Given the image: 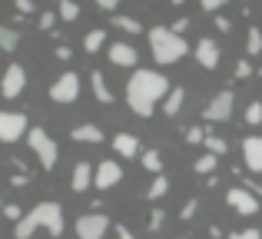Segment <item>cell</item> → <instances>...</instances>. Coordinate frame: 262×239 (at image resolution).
<instances>
[{
    "mask_svg": "<svg viewBox=\"0 0 262 239\" xmlns=\"http://www.w3.org/2000/svg\"><path fill=\"white\" fill-rule=\"evenodd\" d=\"M169 93V80L156 70H133L126 80V103L136 117H153V110Z\"/></svg>",
    "mask_w": 262,
    "mask_h": 239,
    "instance_id": "cell-1",
    "label": "cell"
},
{
    "mask_svg": "<svg viewBox=\"0 0 262 239\" xmlns=\"http://www.w3.org/2000/svg\"><path fill=\"white\" fill-rule=\"evenodd\" d=\"M37 229H47L50 236H63V206L57 200H43L13 223V239H30Z\"/></svg>",
    "mask_w": 262,
    "mask_h": 239,
    "instance_id": "cell-2",
    "label": "cell"
},
{
    "mask_svg": "<svg viewBox=\"0 0 262 239\" xmlns=\"http://www.w3.org/2000/svg\"><path fill=\"white\" fill-rule=\"evenodd\" d=\"M149 50H153V60L156 63H176L189 53V44H186L179 33H173L169 27H153L149 30Z\"/></svg>",
    "mask_w": 262,
    "mask_h": 239,
    "instance_id": "cell-3",
    "label": "cell"
},
{
    "mask_svg": "<svg viewBox=\"0 0 262 239\" xmlns=\"http://www.w3.org/2000/svg\"><path fill=\"white\" fill-rule=\"evenodd\" d=\"M27 143H30V149L37 153V160H40V166H43V169H53V166H57L60 146H57V140H53L47 129L30 126V129H27Z\"/></svg>",
    "mask_w": 262,
    "mask_h": 239,
    "instance_id": "cell-4",
    "label": "cell"
},
{
    "mask_svg": "<svg viewBox=\"0 0 262 239\" xmlns=\"http://www.w3.org/2000/svg\"><path fill=\"white\" fill-rule=\"evenodd\" d=\"M232 106H236V93L219 90L216 97L203 106V117H206V123H226V120H232Z\"/></svg>",
    "mask_w": 262,
    "mask_h": 239,
    "instance_id": "cell-5",
    "label": "cell"
},
{
    "mask_svg": "<svg viewBox=\"0 0 262 239\" xmlns=\"http://www.w3.org/2000/svg\"><path fill=\"white\" fill-rule=\"evenodd\" d=\"M27 129H30V120L24 113L0 110V143H17L20 136H27Z\"/></svg>",
    "mask_w": 262,
    "mask_h": 239,
    "instance_id": "cell-6",
    "label": "cell"
},
{
    "mask_svg": "<svg viewBox=\"0 0 262 239\" xmlns=\"http://www.w3.org/2000/svg\"><path fill=\"white\" fill-rule=\"evenodd\" d=\"M110 216L106 213H83L77 220V239H103L110 233Z\"/></svg>",
    "mask_w": 262,
    "mask_h": 239,
    "instance_id": "cell-7",
    "label": "cell"
},
{
    "mask_svg": "<svg viewBox=\"0 0 262 239\" xmlns=\"http://www.w3.org/2000/svg\"><path fill=\"white\" fill-rule=\"evenodd\" d=\"M77 97H80V77H77V70L60 73V77L53 80V86H50V100H57V103H73Z\"/></svg>",
    "mask_w": 262,
    "mask_h": 239,
    "instance_id": "cell-8",
    "label": "cell"
},
{
    "mask_svg": "<svg viewBox=\"0 0 262 239\" xmlns=\"http://www.w3.org/2000/svg\"><path fill=\"white\" fill-rule=\"evenodd\" d=\"M226 206L239 216H256L259 213V196H252L246 186H232L229 193H226Z\"/></svg>",
    "mask_w": 262,
    "mask_h": 239,
    "instance_id": "cell-9",
    "label": "cell"
},
{
    "mask_svg": "<svg viewBox=\"0 0 262 239\" xmlns=\"http://www.w3.org/2000/svg\"><path fill=\"white\" fill-rule=\"evenodd\" d=\"M24 90H27V70L20 63H10L4 70V80H0V93H4L7 100H17Z\"/></svg>",
    "mask_w": 262,
    "mask_h": 239,
    "instance_id": "cell-10",
    "label": "cell"
},
{
    "mask_svg": "<svg viewBox=\"0 0 262 239\" xmlns=\"http://www.w3.org/2000/svg\"><path fill=\"white\" fill-rule=\"evenodd\" d=\"M123 180V166L116 160H103L100 166H93V186L96 189H110Z\"/></svg>",
    "mask_w": 262,
    "mask_h": 239,
    "instance_id": "cell-11",
    "label": "cell"
},
{
    "mask_svg": "<svg viewBox=\"0 0 262 239\" xmlns=\"http://www.w3.org/2000/svg\"><path fill=\"white\" fill-rule=\"evenodd\" d=\"M219 53H223V50H219V44L212 37H203L196 44V60H199L203 70H216V67H219Z\"/></svg>",
    "mask_w": 262,
    "mask_h": 239,
    "instance_id": "cell-12",
    "label": "cell"
},
{
    "mask_svg": "<svg viewBox=\"0 0 262 239\" xmlns=\"http://www.w3.org/2000/svg\"><path fill=\"white\" fill-rule=\"evenodd\" d=\"M243 160H246V169L262 173V136H246L243 140Z\"/></svg>",
    "mask_w": 262,
    "mask_h": 239,
    "instance_id": "cell-13",
    "label": "cell"
},
{
    "mask_svg": "<svg viewBox=\"0 0 262 239\" xmlns=\"http://www.w3.org/2000/svg\"><path fill=\"white\" fill-rule=\"evenodd\" d=\"M70 186H73V193H86V189L93 186V163L80 160L77 166H73V173H70Z\"/></svg>",
    "mask_w": 262,
    "mask_h": 239,
    "instance_id": "cell-14",
    "label": "cell"
},
{
    "mask_svg": "<svg viewBox=\"0 0 262 239\" xmlns=\"http://www.w3.org/2000/svg\"><path fill=\"white\" fill-rule=\"evenodd\" d=\"M136 60H140V53H136V47H129V44H110V63H116V67H136Z\"/></svg>",
    "mask_w": 262,
    "mask_h": 239,
    "instance_id": "cell-15",
    "label": "cell"
},
{
    "mask_svg": "<svg viewBox=\"0 0 262 239\" xmlns=\"http://www.w3.org/2000/svg\"><path fill=\"white\" fill-rule=\"evenodd\" d=\"M70 140L73 143H103V129L93 126V123H80V126L70 129Z\"/></svg>",
    "mask_w": 262,
    "mask_h": 239,
    "instance_id": "cell-16",
    "label": "cell"
},
{
    "mask_svg": "<svg viewBox=\"0 0 262 239\" xmlns=\"http://www.w3.org/2000/svg\"><path fill=\"white\" fill-rule=\"evenodd\" d=\"M113 149L120 156H126V160H133V156L140 153V140H136L133 133H116L113 136Z\"/></svg>",
    "mask_w": 262,
    "mask_h": 239,
    "instance_id": "cell-17",
    "label": "cell"
},
{
    "mask_svg": "<svg viewBox=\"0 0 262 239\" xmlns=\"http://www.w3.org/2000/svg\"><path fill=\"white\" fill-rule=\"evenodd\" d=\"M90 86H93V97L100 100V103H113V90H110V83H106V77H103L100 70H93L90 73Z\"/></svg>",
    "mask_w": 262,
    "mask_h": 239,
    "instance_id": "cell-18",
    "label": "cell"
},
{
    "mask_svg": "<svg viewBox=\"0 0 262 239\" xmlns=\"http://www.w3.org/2000/svg\"><path fill=\"white\" fill-rule=\"evenodd\" d=\"M183 100H186L183 86H169V93L163 97V113H166V117H176V113L183 110Z\"/></svg>",
    "mask_w": 262,
    "mask_h": 239,
    "instance_id": "cell-19",
    "label": "cell"
},
{
    "mask_svg": "<svg viewBox=\"0 0 262 239\" xmlns=\"http://www.w3.org/2000/svg\"><path fill=\"white\" fill-rule=\"evenodd\" d=\"M103 47H106V30H103V27H96V30H90L83 37V50L86 53H100Z\"/></svg>",
    "mask_w": 262,
    "mask_h": 239,
    "instance_id": "cell-20",
    "label": "cell"
},
{
    "mask_svg": "<svg viewBox=\"0 0 262 239\" xmlns=\"http://www.w3.org/2000/svg\"><path fill=\"white\" fill-rule=\"evenodd\" d=\"M17 47H20V33L13 30V27H4V24H0V50H4V53H13Z\"/></svg>",
    "mask_w": 262,
    "mask_h": 239,
    "instance_id": "cell-21",
    "label": "cell"
},
{
    "mask_svg": "<svg viewBox=\"0 0 262 239\" xmlns=\"http://www.w3.org/2000/svg\"><path fill=\"white\" fill-rule=\"evenodd\" d=\"M110 24H113L116 30H123V33H140L143 30L136 17H123V13H113V20H110Z\"/></svg>",
    "mask_w": 262,
    "mask_h": 239,
    "instance_id": "cell-22",
    "label": "cell"
},
{
    "mask_svg": "<svg viewBox=\"0 0 262 239\" xmlns=\"http://www.w3.org/2000/svg\"><path fill=\"white\" fill-rule=\"evenodd\" d=\"M246 53L249 57H259L262 53V30L259 27H249V33H246Z\"/></svg>",
    "mask_w": 262,
    "mask_h": 239,
    "instance_id": "cell-23",
    "label": "cell"
},
{
    "mask_svg": "<svg viewBox=\"0 0 262 239\" xmlns=\"http://www.w3.org/2000/svg\"><path fill=\"white\" fill-rule=\"evenodd\" d=\"M203 146H206V153H209V156H216V160L226 153V140H223V136H216V133H206Z\"/></svg>",
    "mask_w": 262,
    "mask_h": 239,
    "instance_id": "cell-24",
    "label": "cell"
},
{
    "mask_svg": "<svg viewBox=\"0 0 262 239\" xmlns=\"http://www.w3.org/2000/svg\"><path fill=\"white\" fill-rule=\"evenodd\" d=\"M57 17H60V20H67V24H73V20L80 17V7H77V0H60V7H57Z\"/></svg>",
    "mask_w": 262,
    "mask_h": 239,
    "instance_id": "cell-25",
    "label": "cell"
},
{
    "mask_svg": "<svg viewBox=\"0 0 262 239\" xmlns=\"http://www.w3.org/2000/svg\"><path fill=\"white\" fill-rule=\"evenodd\" d=\"M169 193V180H166V176H156V180H153V186H149L146 189V196H149V200H163V196H166Z\"/></svg>",
    "mask_w": 262,
    "mask_h": 239,
    "instance_id": "cell-26",
    "label": "cell"
},
{
    "mask_svg": "<svg viewBox=\"0 0 262 239\" xmlns=\"http://www.w3.org/2000/svg\"><path fill=\"white\" fill-rule=\"evenodd\" d=\"M143 166H146L149 173L160 176V169H163V156H160V149H146V153H143Z\"/></svg>",
    "mask_w": 262,
    "mask_h": 239,
    "instance_id": "cell-27",
    "label": "cell"
},
{
    "mask_svg": "<svg viewBox=\"0 0 262 239\" xmlns=\"http://www.w3.org/2000/svg\"><path fill=\"white\" fill-rule=\"evenodd\" d=\"M216 156H209V153H206V156H199V160L196 163H192V169H196V173L199 176H212V169H216Z\"/></svg>",
    "mask_w": 262,
    "mask_h": 239,
    "instance_id": "cell-28",
    "label": "cell"
},
{
    "mask_svg": "<svg viewBox=\"0 0 262 239\" xmlns=\"http://www.w3.org/2000/svg\"><path fill=\"white\" fill-rule=\"evenodd\" d=\"M246 123H249V126L262 123V103H259V100H252V103L246 106Z\"/></svg>",
    "mask_w": 262,
    "mask_h": 239,
    "instance_id": "cell-29",
    "label": "cell"
},
{
    "mask_svg": "<svg viewBox=\"0 0 262 239\" xmlns=\"http://www.w3.org/2000/svg\"><path fill=\"white\" fill-rule=\"evenodd\" d=\"M163 223H166V209H153V216H149V233H160Z\"/></svg>",
    "mask_w": 262,
    "mask_h": 239,
    "instance_id": "cell-30",
    "label": "cell"
},
{
    "mask_svg": "<svg viewBox=\"0 0 262 239\" xmlns=\"http://www.w3.org/2000/svg\"><path fill=\"white\" fill-rule=\"evenodd\" d=\"M226 239H262V229H236V233H229Z\"/></svg>",
    "mask_w": 262,
    "mask_h": 239,
    "instance_id": "cell-31",
    "label": "cell"
},
{
    "mask_svg": "<svg viewBox=\"0 0 262 239\" xmlns=\"http://www.w3.org/2000/svg\"><path fill=\"white\" fill-rule=\"evenodd\" d=\"M206 133H209V129H203V126H189V129H186V140H189V143H203V140H206Z\"/></svg>",
    "mask_w": 262,
    "mask_h": 239,
    "instance_id": "cell-32",
    "label": "cell"
},
{
    "mask_svg": "<svg viewBox=\"0 0 262 239\" xmlns=\"http://www.w3.org/2000/svg\"><path fill=\"white\" fill-rule=\"evenodd\" d=\"M196 209H199V200H186V206H183V213H179V220L189 223L192 216H196Z\"/></svg>",
    "mask_w": 262,
    "mask_h": 239,
    "instance_id": "cell-33",
    "label": "cell"
},
{
    "mask_svg": "<svg viewBox=\"0 0 262 239\" xmlns=\"http://www.w3.org/2000/svg\"><path fill=\"white\" fill-rule=\"evenodd\" d=\"M199 4H203V10H206V13H219L226 4H229V0H199Z\"/></svg>",
    "mask_w": 262,
    "mask_h": 239,
    "instance_id": "cell-34",
    "label": "cell"
},
{
    "mask_svg": "<svg viewBox=\"0 0 262 239\" xmlns=\"http://www.w3.org/2000/svg\"><path fill=\"white\" fill-rule=\"evenodd\" d=\"M0 213H4L10 223H20V216H24V213H20V206H13V203H7V206L0 209Z\"/></svg>",
    "mask_w": 262,
    "mask_h": 239,
    "instance_id": "cell-35",
    "label": "cell"
},
{
    "mask_svg": "<svg viewBox=\"0 0 262 239\" xmlns=\"http://www.w3.org/2000/svg\"><path fill=\"white\" fill-rule=\"evenodd\" d=\"M236 77H239V80L252 77V63H249V60H239V63H236Z\"/></svg>",
    "mask_w": 262,
    "mask_h": 239,
    "instance_id": "cell-36",
    "label": "cell"
},
{
    "mask_svg": "<svg viewBox=\"0 0 262 239\" xmlns=\"http://www.w3.org/2000/svg\"><path fill=\"white\" fill-rule=\"evenodd\" d=\"M53 24H57V13H40V30H53Z\"/></svg>",
    "mask_w": 262,
    "mask_h": 239,
    "instance_id": "cell-37",
    "label": "cell"
},
{
    "mask_svg": "<svg viewBox=\"0 0 262 239\" xmlns=\"http://www.w3.org/2000/svg\"><path fill=\"white\" fill-rule=\"evenodd\" d=\"M169 30H173V33H179V37H183V30H189V17H179L176 24H169Z\"/></svg>",
    "mask_w": 262,
    "mask_h": 239,
    "instance_id": "cell-38",
    "label": "cell"
},
{
    "mask_svg": "<svg viewBox=\"0 0 262 239\" xmlns=\"http://www.w3.org/2000/svg\"><path fill=\"white\" fill-rule=\"evenodd\" d=\"M13 4H17L20 13H33V10H37V7H33V0H13Z\"/></svg>",
    "mask_w": 262,
    "mask_h": 239,
    "instance_id": "cell-39",
    "label": "cell"
},
{
    "mask_svg": "<svg viewBox=\"0 0 262 239\" xmlns=\"http://www.w3.org/2000/svg\"><path fill=\"white\" fill-rule=\"evenodd\" d=\"M93 4L100 7V10H110V13H113V10H116V4H120V0H93Z\"/></svg>",
    "mask_w": 262,
    "mask_h": 239,
    "instance_id": "cell-40",
    "label": "cell"
},
{
    "mask_svg": "<svg viewBox=\"0 0 262 239\" xmlns=\"http://www.w3.org/2000/svg\"><path fill=\"white\" fill-rule=\"evenodd\" d=\"M70 57H73V50H70V47H63V44H60V47H57V60H63V63H67Z\"/></svg>",
    "mask_w": 262,
    "mask_h": 239,
    "instance_id": "cell-41",
    "label": "cell"
},
{
    "mask_svg": "<svg viewBox=\"0 0 262 239\" xmlns=\"http://www.w3.org/2000/svg\"><path fill=\"white\" fill-rule=\"evenodd\" d=\"M216 30H219V33H229V30H232V24H229L226 17H216Z\"/></svg>",
    "mask_w": 262,
    "mask_h": 239,
    "instance_id": "cell-42",
    "label": "cell"
},
{
    "mask_svg": "<svg viewBox=\"0 0 262 239\" xmlns=\"http://www.w3.org/2000/svg\"><path fill=\"white\" fill-rule=\"evenodd\" d=\"M116 239H136L133 233H129V229L126 226H116Z\"/></svg>",
    "mask_w": 262,
    "mask_h": 239,
    "instance_id": "cell-43",
    "label": "cell"
},
{
    "mask_svg": "<svg viewBox=\"0 0 262 239\" xmlns=\"http://www.w3.org/2000/svg\"><path fill=\"white\" fill-rule=\"evenodd\" d=\"M169 4H173V7H183V4H186V0H169Z\"/></svg>",
    "mask_w": 262,
    "mask_h": 239,
    "instance_id": "cell-44",
    "label": "cell"
},
{
    "mask_svg": "<svg viewBox=\"0 0 262 239\" xmlns=\"http://www.w3.org/2000/svg\"><path fill=\"white\" fill-rule=\"evenodd\" d=\"M0 209H4V200H0Z\"/></svg>",
    "mask_w": 262,
    "mask_h": 239,
    "instance_id": "cell-45",
    "label": "cell"
}]
</instances>
